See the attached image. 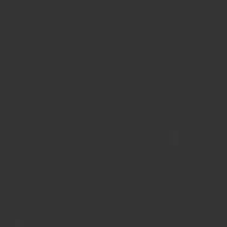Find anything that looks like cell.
Segmentation results:
<instances>
[{
    "label": "cell",
    "instance_id": "cell-1",
    "mask_svg": "<svg viewBox=\"0 0 227 227\" xmlns=\"http://www.w3.org/2000/svg\"><path fill=\"white\" fill-rule=\"evenodd\" d=\"M170 143L171 145H179V132L177 130H171L170 132Z\"/></svg>",
    "mask_w": 227,
    "mask_h": 227
}]
</instances>
